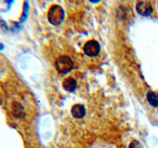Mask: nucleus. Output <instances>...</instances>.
I'll return each instance as SVG.
<instances>
[{"mask_svg": "<svg viewBox=\"0 0 158 148\" xmlns=\"http://www.w3.org/2000/svg\"><path fill=\"white\" fill-rule=\"evenodd\" d=\"M62 86L64 90H66L67 92H74L77 87V82L73 77H68L63 81Z\"/></svg>", "mask_w": 158, "mask_h": 148, "instance_id": "423d86ee", "label": "nucleus"}, {"mask_svg": "<svg viewBox=\"0 0 158 148\" xmlns=\"http://www.w3.org/2000/svg\"><path fill=\"white\" fill-rule=\"evenodd\" d=\"M48 19L53 26H58L64 19V10L58 5H52L48 10Z\"/></svg>", "mask_w": 158, "mask_h": 148, "instance_id": "f257e3e1", "label": "nucleus"}, {"mask_svg": "<svg viewBox=\"0 0 158 148\" xmlns=\"http://www.w3.org/2000/svg\"><path fill=\"white\" fill-rule=\"evenodd\" d=\"M56 67L57 71L61 74H66L70 72L73 68V61L72 59L67 56H59L56 61Z\"/></svg>", "mask_w": 158, "mask_h": 148, "instance_id": "f03ea898", "label": "nucleus"}, {"mask_svg": "<svg viewBox=\"0 0 158 148\" xmlns=\"http://www.w3.org/2000/svg\"><path fill=\"white\" fill-rule=\"evenodd\" d=\"M12 111L15 117H22L24 116V108L21 104H19V103H14Z\"/></svg>", "mask_w": 158, "mask_h": 148, "instance_id": "6e6552de", "label": "nucleus"}, {"mask_svg": "<svg viewBox=\"0 0 158 148\" xmlns=\"http://www.w3.org/2000/svg\"><path fill=\"white\" fill-rule=\"evenodd\" d=\"M71 113L74 117L76 118H82L84 117L86 113V110L84 108L83 105H80V104H77V105H74L71 108Z\"/></svg>", "mask_w": 158, "mask_h": 148, "instance_id": "39448f33", "label": "nucleus"}, {"mask_svg": "<svg viewBox=\"0 0 158 148\" xmlns=\"http://www.w3.org/2000/svg\"><path fill=\"white\" fill-rule=\"evenodd\" d=\"M136 11L138 12V14H140L141 16H150L152 14V6L150 5L149 2L146 1H140L136 4Z\"/></svg>", "mask_w": 158, "mask_h": 148, "instance_id": "20e7f679", "label": "nucleus"}, {"mask_svg": "<svg viewBox=\"0 0 158 148\" xmlns=\"http://www.w3.org/2000/svg\"><path fill=\"white\" fill-rule=\"evenodd\" d=\"M130 148H142V145L138 141L133 140L130 144Z\"/></svg>", "mask_w": 158, "mask_h": 148, "instance_id": "1a4fd4ad", "label": "nucleus"}, {"mask_svg": "<svg viewBox=\"0 0 158 148\" xmlns=\"http://www.w3.org/2000/svg\"><path fill=\"white\" fill-rule=\"evenodd\" d=\"M100 49H101L100 44H99L97 41H94V39L88 41L83 47V51L85 52V54L90 57H94L98 56V53L100 52Z\"/></svg>", "mask_w": 158, "mask_h": 148, "instance_id": "7ed1b4c3", "label": "nucleus"}, {"mask_svg": "<svg viewBox=\"0 0 158 148\" xmlns=\"http://www.w3.org/2000/svg\"><path fill=\"white\" fill-rule=\"evenodd\" d=\"M147 101L152 107L158 108V95L154 92L147 93Z\"/></svg>", "mask_w": 158, "mask_h": 148, "instance_id": "0eeeda50", "label": "nucleus"}, {"mask_svg": "<svg viewBox=\"0 0 158 148\" xmlns=\"http://www.w3.org/2000/svg\"><path fill=\"white\" fill-rule=\"evenodd\" d=\"M2 47H3V46L2 44H0V49H2Z\"/></svg>", "mask_w": 158, "mask_h": 148, "instance_id": "9d476101", "label": "nucleus"}]
</instances>
